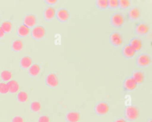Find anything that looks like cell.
<instances>
[{
    "instance_id": "8fae6325",
    "label": "cell",
    "mask_w": 152,
    "mask_h": 122,
    "mask_svg": "<svg viewBox=\"0 0 152 122\" xmlns=\"http://www.w3.org/2000/svg\"><path fill=\"white\" fill-rule=\"evenodd\" d=\"M140 11L138 7L131 8L128 12V17L130 20H135L140 17Z\"/></svg>"
},
{
    "instance_id": "ffe728a7",
    "label": "cell",
    "mask_w": 152,
    "mask_h": 122,
    "mask_svg": "<svg viewBox=\"0 0 152 122\" xmlns=\"http://www.w3.org/2000/svg\"><path fill=\"white\" fill-rule=\"evenodd\" d=\"M40 71V66L36 64H33L32 65H31V67L29 68L30 74L33 76H37L39 73Z\"/></svg>"
},
{
    "instance_id": "2e32d148",
    "label": "cell",
    "mask_w": 152,
    "mask_h": 122,
    "mask_svg": "<svg viewBox=\"0 0 152 122\" xmlns=\"http://www.w3.org/2000/svg\"><path fill=\"white\" fill-rule=\"evenodd\" d=\"M131 77L135 80V82L137 84L141 83L143 82L144 79L143 73L140 71H136L134 72L132 74Z\"/></svg>"
},
{
    "instance_id": "ac0fdd59",
    "label": "cell",
    "mask_w": 152,
    "mask_h": 122,
    "mask_svg": "<svg viewBox=\"0 0 152 122\" xmlns=\"http://www.w3.org/2000/svg\"><path fill=\"white\" fill-rule=\"evenodd\" d=\"M7 85L8 88V91L12 93L16 92L19 89V85L18 83L15 80L10 81L8 83H7Z\"/></svg>"
},
{
    "instance_id": "7402d4cb",
    "label": "cell",
    "mask_w": 152,
    "mask_h": 122,
    "mask_svg": "<svg viewBox=\"0 0 152 122\" xmlns=\"http://www.w3.org/2000/svg\"><path fill=\"white\" fill-rule=\"evenodd\" d=\"M96 5L100 8H106L108 7V0H97L96 1Z\"/></svg>"
},
{
    "instance_id": "9c48e42d",
    "label": "cell",
    "mask_w": 152,
    "mask_h": 122,
    "mask_svg": "<svg viewBox=\"0 0 152 122\" xmlns=\"http://www.w3.org/2000/svg\"><path fill=\"white\" fill-rule=\"evenodd\" d=\"M149 27L147 24L145 23H140L137 24L135 27V31L137 34L140 35H144L148 32Z\"/></svg>"
},
{
    "instance_id": "ba28073f",
    "label": "cell",
    "mask_w": 152,
    "mask_h": 122,
    "mask_svg": "<svg viewBox=\"0 0 152 122\" xmlns=\"http://www.w3.org/2000/svg\"><path fill=\"white\" fill-rule=\"evenodd\" d=\"M137 86V83L131 77L127 78L124 82V87L125 90H132L135 89Z\"/></svg>"
},
{
    "instance_id": "d590c367",
    "label": "cell",
    "mask_w": 152,
    "mask_h": 122,
    "mask_svg": "<svg viewBox=\"0 0 152 122\" xmlns=\"http://www.w3.org/2000/svg\"><path fill=\"white\" fill-rule=\"evenodd\" d=\"M148 122H152V120H151V119H150V120H149V121H148Z\"/></svg>"
},
{
    "instance_id": "5bb4252c",
    "label": "cell",
    "mask_w": 152,
    "mask_h": 122,
    "mask_svg": "<svg viewBox=\"0 0 152 122\" xmlns=\"http://www.w3.org/2000/svg\"><path fill=\"white\" fill-rule=\"evenodd\" d=\"M57 18L61 21H64L68 20L69 17V12L65 9H60L57 12Z\"/></svg>"
},
{
    "instance_id": "3957f363",
    "label": "cell",
    "mask_w": 152,
    "mask_h": 122,
    "mask_svg": "<svg viewBox=\"0 0 152 122\" xmlns=\"http://www.w3.org/2000/svg\"><path fill=\"white\" fill-rule=\"evenodd\" d=\"M151 62L150 57L145 54H140L136 59V63L138 65L144 67L148 65Z\"/></svg>"
},
{
    "instance_id": "6da1fadb",
    "label": "cell",
    "mask_w": 152,
    "mask_h": 122,
    "mask_svg": "<svg viewBox=\"0 0 152 122\" xmlns=\"http://www.w3.org/2000/svg\"><path fill=\"white\" fill-rule=\"evenodd\" d=\"M125 117L128 120L134 121L139 116V110L135 106H128L125 110Z\"/></svg>"
},
{
    "instance_id": "836d02e7",
    "label": "cell",
    "mask_w": 152,
    "mask_h": 122,
    "mask_svg": "<svg viewBox=\"0 0 152 122\" xmlns=\"http://www.w3.org/2000/svg\"><path fill=\"white\" fill-rule=\"evenodd\" d=\"M114 122H126V121L122 118H119V119L116 120Z\"/></svg>"
},
{
    "instance_id": "4dcf8cb0",
    "label": "cell",
    "mask_w": 152,
    "mask_h": 122,
    "mask_svg": "<svg viewBox=\"0 0 152 122\" xmlns=\"http://www.w3.org/2000/svg\"><path fill=\"white\" fill-rule=\"evenodd\" d=\"M38 122H49V118L46 115H42L39 118Z\"/></svg>"
},
{
    "instance_id": "5b68a950",
    "label": "cell",
    "mask_w": 152,
    "mask_h": 122,
    "mask_svg": "<svg viewBox=\"0 0 152 122\" xmlns=\"http://www.w3.org/2000/svg\"><path fill=\"white\" fill-rule=\"evenodd\" d=\"M45 35V29L42 26H37L35 27L32 30V36L36 39L42 38Z\"/></svg>"
},
{
    "instance_id": "83f0119b",
    "label": "cell",
    "mask_w": 152,
    "mask_h": 122,
    "mask_svg": "<svg viewBox=\"0 0 152 122\" xmlns=\"http://www.w3.org/2000/svg\"><path fill=\"white\" fill-rule=\"evenodd\" d=\"M1 77L4 80H8L11 77V73L10 71L7 70H4L1 73Z\"/></svg>"
},
{
    "instance_id": "4fadbf2b",
    "label": "cell",
    "mask_w": 152,
    "mask_h": 122,
    "mask_svg": "<svg viewBox=\"0 0 152 122\" xmlns=\"http://www.w3.org/2000/svg\"><path fill=\"white\" fill-rule=\"evenodd\" d=\"M80 116V113L77 111H70L66 115V118L68 122H77Z\"/></svg>"
},
{
    "instance_id": "f546056e",
    "label": "cell",
    "mask_w": 152,
    "mask_h": 122,
    "mask_svg": "<svg viewBox=\"0 0 152 122\" xmlns=\"http://www.w3.org/2000/svg\"><path fill=\"white\" fill-rule=\"evenodd\" d=\"M8 92V88L7 84L4 83H0V92L2 93H5Z\"/></svg>"
},
{
    "instance_id": "8992f818",
    "label": "cell",
    "mask_w": 152,
    "mask_h": 122,
    "mask_svg": "<svg viewBox=\"0 0 152 122\" xmlns=\"http://www.w3.org/2000/svg\"><path fill=\"white\" fill-rule=\"evenodd\" d=\"M110 41L115 46L121 45L123 42L122 35L118 32L112 33L110 36Z\"/></svg>"
},
{
    "instance_id": "e575fe53",
    "label": "cell",
    "mask_w": 152,
    "mask_h": 122,
    "mask_svg": "<svg viewBox=\"0 0 152 122\" xmlns=\"http://www.w3.org/2000/svg\"><path fill=\"white\" fill-rule=\"evenodd\" d=\"M4 35V31L1 27H0V37L3 36Z\"/></svg>"
},
{
    "instance_id": "7c38bea8",
    "label": "cell",
    "mask_w": 152,
    "mask_h": 122,
    "mask_svg": "<svg viewBox=\"0 0 152 122\" xmlns=\"http://www.w3.org/2000/svg\"><path fill=\"white\" fill-rule=\"evenodd\" d=\"M136 51L129 45H125L122 50V53L123 55L126 58H131L133 57Z\"/></svg>"
},
{
    "instance_id": "9a60e30c",
    "label": "cell",
    "mask_w": 152,
    "mask_h": 122,
    "mask_svg": "<svg viewBox=\"0 0 152 122\" xmlns=\"http://www.w3.org/2000/svg\"><path fill=\"white\" fill-rule=\"evenodd\" d=\"M36 21V19L35 16L32 14H29L25 17L24 19V25L27 27H31L35 24Z\"/></svg>"
},
{
    "instance_id": "52a82bcc",
    "label": "cell",
    "mask_w": 152,
    "mask_h": 122,
    "mask_svg": "<svg viewBox=\"0 0 152 122\" xmlns=\"http://www.w3.org/2000/svg\"><path fill=\"white\" fill-rule=\"evenodd\" d=\"M46 83L51 87H56L58 85V79L55 73H50L46 79Z\"/></svg>"
},
{
    "instance_id": "4316f807",
    "label": "cell",
    "mask_w": 152,
    "mask_h": 122,
    "mask_svg": "<svg viewBox=\"0 0 152 122\" xmlns=\"http://www.w3.org/2000/svg\"><path fill=\"white\" fill-rule=\"evenodd\" d=\"M1 28L3 29V30L7 32H9L11 30V23L10 21H5L2 24Z\"/></svg>"
},
{
    "instance_id": "277c9868",
    "label": "cell",
    "mask_w": 152,
    "mask_h": 122,
    "mask_svg": "<svg viewBox=\"0 0 152 122\" xmlns=\"http://www.w3.org/2000/svg\"><path fill=\"white\" fill-rule=\"evenodd\" d=\"M109 110V105L107 103L100 102L98 103L95 107V111L99 115H103L106 114Z\"/></svg>"
},
{
    "instance_id": "603a6c76",
    "label": "cell",
    "mask_w": 152,
    "mask_h": 122,
    "mask_svg": "<svg viewBox=\"0 0 152 122\" xmlns=\"http://www.w3.org/2000/svg\"><path fill=\"white\" fill-rule=\"evenodd\" d=\"M12 48L15 51H20L23 48V42L20 40H15L12 43Z\"/></svg>"
},
{
    "instance_id": "d6986e66",
    "label": "cell",
    "mask_w": 152,
    "mask_h": 122,
    "mask_svg": "<svg viewBox=\"0 0 152 122\" xmlns=\"http://www.w3.org/2000/svg\"><path fill=\"white\" fill-rule=\"evenodd\" d=\"M21 65L24 68H28L29 67L32 63V60L30 57H24L22 58L20 61Z\"/></svg>"
},
{
    "instance_id": "484cf974",
    "label": "cell",
    "mask_w": 152,
    "mask_h": 122,
    "mask_svg": "<svg viewBox=\"0 0 152 122\" xmlns=\"http://www.w3.org/2000/svg\"><path fill=\"white\" fill-rule=\"evenodd\" d=\"M130 4V2L128 0H119L118 7L122 9L126 8Z\"/></svg>"
},
{
    "instance_id": "7a4b0ae2",
    "label": "cell",
    "mask_w": 152,
    "mask_h": 122,
    "mask_svg": "<svg viewBox=\"0 0 152 122\" xmlns=\"http://www.w3.org/2000/svg\"><path fill=\"white\" fill-rule=\"evenodd\" d=\"M124 23V17L120 13L113 14L110 18L111 24L116 27H119L122 26Z\"/></svg>"
},
{
    "instance_id": "1f68e13d",
    "label": "cell",
    "mask_w": 152,
    "mask_h": 122,
    "mask_svg": "<svg viewBox=\"0 0 152 122\" xmlns=\"http://www.w3.org/2000/svg\"><path fill=\"white\" fill-rule=\"evenodd\" d=\"M12 122H23V119L19 116H16L12 119Z\"/></svg>"
},
{
    "instance_id": "44dd1931",
    "label": "cell",
    "mask_w": 152,
    "mask_h": 122,
    "mask_svg": "<svg viewBox=\"0 0 152 122\" xmlns=\"http://www.w3.org/2000/svg\"><path fill=\"white\" fill-rule=\"evenodd\" d=\"M29 28L24 24L20 26L18 29V33L20 36H26L29 33Z\"/></svg>"
},
{
    "instance_id": "d4e9b609",
    "label": "cell",
    "mask_w": 152,
    "mask_h": 122,
    "mask_svg": "<svg viewBox=\"0 0 152 122\" xmlns=\"http://www.w3.org/2000/svg\"><path fill=\"white\" fill-rule=\"evenodd\" d=\"M17 98H18V99L19 101L25 102L26 101H27V99L28 98V95L25 92L21 91L18 93Z\"/></svg>"
},
{
    "instance_id": "e0dca14e",
    "label": "cell",
    "mask_w": 152,
    "mask_h": 122,
    "mask_svg": "<svg viewBox=\"0 0 152 122\" xmlns=\"http://www.w3.org/2000/svg\"><path fill=\"white\" fill-rule=\"evenodd\" d=\"M55 15V10L53 8L49 7H48L44 12V16L46 20H50L54 17Z\"/></svg>"
},
{
    "instance_id": "cb8c5ba5",
    "label": "cell",
    "mask_w": 152,
    "mask_h": 122,
    "mask_svg": "<svg viewBox=\"0 0 152 122\" xmlns=\"http://www.w3.org/2000/svg\"><path fill=\"white\" fill-rule=\"evenodd\" d=\"M30 107H31V109L33 111L37 112V111H39L40 110V108H41V104L38 101H34V102H33L31 104Z\"/></svg>"
},
{
    "instance_id": "30bf717a",
    "label": "cell",
    "mask_w": 152,
    "mask_h": 122,
    "mask_svg": "<svg viewBox=\"0 0 152 122\" xmlns=\"http://www.w3.org/2000/svg\"><path fill=\"white\" fill-rule=\"evenodd\" d=\"M128 45H129L136 52L140 51L142 46V43L141 40L137 37L132 39Z\"/></svg>"
},
{
    "instance_id": "d6a6232c",
    "label": "cell",
    "mask_w": 152,
    "mask_h": 122,
    "mask_svg": "<svg viewBox=\"0 0 152 122\" xmlns=\"http://www.w3.org/2000/svg\"><path fill=\"white\" fill-rule=\"evenodd\" d=\"M45 2L49 4H54L57 2V1L56 0H46L45 1Z\"/></svg>"
},
{
    "instance_id": "f1b7e54d",
    "label": "cell",
    "mask_w": 152,
    "mask_h": 122,
    "mask_svg": "<svg viewBox=\"0 0 152 122\" xmlns=\"http://www.w3.org/2000/svg\"><path fill=\"white\" fill-rule=\"evenodd\" d=\"M108 7L111 8H115L118 7V0H108Z\"/></svg>"
}]
</instances>
